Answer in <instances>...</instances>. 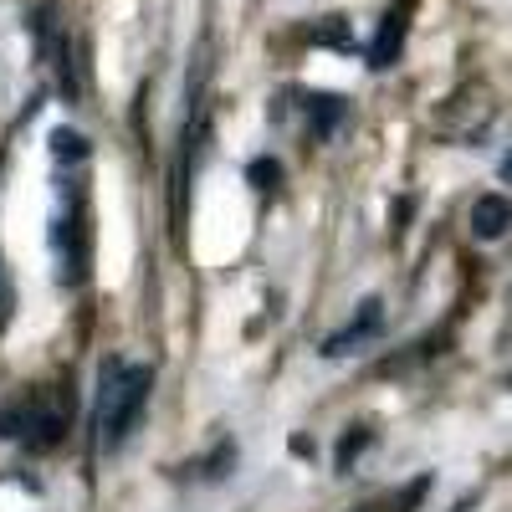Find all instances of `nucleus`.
Returning a JSON list of instances; mask_svg holds the SVG:
<instances>
[{"mask_svg":"<svg viewBox=\"0 0 512 512\" xmlns=\"http://www.w3.org/2000/svg\"><path fill=\"white\" fill-rule=\"evenodd\" d=\"M52 154H57V164H82V159H88V139L72 134V128H57V134H52Z\"/></svg>","mask_w":512,"mask_h":512,"instance_id":"nucleus-9","label":"nucleus"},{"mask_svg":"<svg viewBox=\"0 0 512 512\" xmlns=\"http://www.w3.org/2000/svg\"><path fill=\"white\" fill-rule=\"evenodd\" d=\"M410 6L415 0H400V6L379 21V36H374V47H369V67H395L400 52H405V31H410Z\"/></svg>","mask_w":512,"mask_h":512,"instance_id":"nucleus-3","label":"nucleus"},{"mask_svg":"<svg viewBox=\"0 0 512 512\" xmlns=\"http://www.w3.org/2000/svg\"><path fill=\"white\" fill-rule=\"evenodd\" d=\"M344 118H349V103L338 98V93H313L308 98V128H313V139H333Z\"/></svg>","mask_w":512,"mask_h":512,"instance_id":"nucleus-6","label":"nucleus"},{"mask_svg":"<svg viewBox=\"0 0 512 512\" xmlns=\"http://www.w3.org/2000/svg\"><path fill=\"white\" fill-rule=\"evenodd\" d=\"M149 384L154 374L144 364H118V359H103L98 369V446L103 451H118L128 436H134V425L149 405Z\"/></svg>","mask_w":512,"mask_h":512,"instance_id":"nucleus-1","label":"nucleus"},{"mask_svg":"<svg viewBox=\"0 0 512 512\" xmlns=\"http://www.w3.org/2000/svg\"><path fill=\"white\" fill-rule=\"evenodd\" d=\"M369 446V431H354V436H344V441H338V472H349V466H354V456Z\"/></svg>","mask_w":512,"mask_h":512,"instance_id":"nucleus-12","label":"nucleus"},{"mask_svg":"<svg viewBox=\"0 0 512 512\" xmlns=\"http://www.w3.org/2000/svg\"><path fill=\"white\" fill-rule=\"evenodd\" d=\"M72 425V395L67 384L57 395H31V415H26V431H21V446L26 451H57L62 436Z\"/></svg>","mask_w":512,"mask_h":512,"instance_id":"nucleus-2","label":"nucleus"},{"mask_svg":"<svg viewBox=\"0 0 512 512\" xmlns=\"http://www.w3.org/2000/svg\"><path fill=\"white\" fill-rule=\"evenodd\" d=\"M11 308H16V292H11V272H6V256H0V333L11 323Z\"/></svg>","mask_w":512,"mask_h":512,"instance_id":"nucleus-13","label":"nucleus"},{"mask_svg":"<svg viewBox=\"0 0 512 512\" xmlns=\"http://www.w3.org/2000/svg\"><path fill=\"white\" fill-rule=\"evenodd\" d=\"M287 451H292V456H313V441H308V436H292Z\"/></svg>","mask_w":512,"mask_h":512,"instance_id":"nucleus-14","label":"nucleus"},{"mask_svg":"<svg viewBox=\"0 0 512 512\" xmlns=\"http://www.w3.org/2000/svg\"><path fill=\"white\" fill-rule=\"evenodd\" d=\"M47 57H52V72H57V93H62V103H77V67H72V47H67V36H57V41H52Z\"/></svg>","mask_w":512,"mask_h":512,"instance_id":"nucleus-8","label":"nucleus"},{"mask_svg":"<svg viewBox=\"0 0 512 512\" xmlns=\"http://www.w3.org/2000/svg\"><path fill=\"white\" fill-rule=\"evenodd\" d=\"M308 47H328V52H354V26L344 16H328L308 31Z\"/></svg>","mask_w":512,"mask_h":512,"instance_id":"nucleus-7","label":"nucleus"},{"mask_svg":"<svg viewBox=\"0 0 512 512\" xmlns=\"http://www.w3.org/2000/svg\"><path fill=\"white\" fill-rule=\"evenodd\" d=\"M246 180H251V190H277V180H282V164H277V159H251Z\"/></svg>","mask_w":512,"mask_h":512,"instance_id":"nucleus-10","label":"nucleus"},{"mask_svg":"<svg viewBox=\"0 0 512 512\" xmlns=\"http://www.w3.org/2000/svg\"><path fill=\"white\" fill-rule=\"evenodd\" d=\"M502 180H507V185H512V154H507V159H502Z\"/></svg>","mask_w":512,"mask_h":512,"instance_id":"nucleus-15","label":"nucleus"},{"mask_svg":"<svg viewBox=\"0 0 512 512\" xmlns=\"http://www.w3.org/2000/svg\"><path fill=\"white\" fill-rule=\"evenodd\" d=\"M379 333V297H369V303L359 308V318L344 328V333H333L328 344H323V359H344V354H359V344L364 338H374Z\"/></svg>","mask_w":512,"mask_h":512,"instance_id":"nucleus-4","label":"nucleus"},{"mask_svg":"<svg viewBox=\"0 0 512 512\" xmlns=\"http://www.w3.org/2000/svg\"><path fill=\"white\" fill-rule=\"evenodd\" d=\"M231 466H236V446H231V441H221L216 451L205 456V477H231Z\"/></svg>","mask_w":512,"mask_h":512,"instance_id":"nucleus-11","label":"nucleus"},{"mask_svg":"<svg viewBox=\"0 0 512 512\" xmlns=\"http://www.w3.org/2000/svg\"><path fill=\"white\" fill-rule=\"evenodd\" d=\"M507 226H512V200L507 195H482L472 205V236L477 241H497V236H507Z\"/></svg>","mask_w":512,"mask_h":512,"instance_id":"nucleus-5","label":"nucleus"}]
</instances>
